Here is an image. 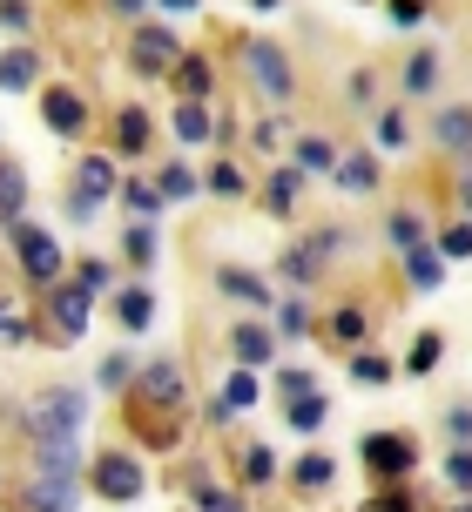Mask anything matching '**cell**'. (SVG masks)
Instances as JSON below:
<instances>
[{
	"label": "cell",
	"instance_id": "cell-52",
	"mask_svg": "<svg viewBox=\"0 0 472 512\" xmlns=\"http://www.w3.org/2000/svg\"><path fill=\"white\" fill-rule=\"evenodd\" d=\"M459 196H466V209H472V176H466V182H459Z\"/></svg>",
	"mask_w": 472,
	"mask_h": 512
},
{
	"label": "cell",
	"instance_id": "cell-49",
	"mask_svg": "<svg viewBox=\"0 0 472 512\" xmlns=\"http://www.w3.org/2000/svg\"><path fill=\"white\" fill-rule=\"evenodd\" d=\"M385 14H392L398 27H412V21H419V14H425V7H419V0H385Z\"/></svg>",
	"mask_w": 472,
	"mask_h": 512
},
{
	"label": "cell",
	"instance_id": "cell-31",
	"mask_svg": "<svg viewBox=\"0 0 472 512\" xmlns=\"http://www.w3.org/2000/svg\"><path fill=\"white\" fill-rule=\"evenodd\" d=\"M405 142H412V122H405L398 108H385V115H378V149H385V155H398Z\"/></svg>",
	"mask_w": 472,
	"mask_h": 512
},
{
	"label": "cell",
	"instance_id": "cell-20",
	"mask_svg": "<svg viewBox=\"0 0 472 512\" xmlns=\"http://www.w3.org/2000/svg\"><path fill=\"white\" fill-rule=\"evenodd\" d=\"M115 317H122V331H149L156 297H149V290H122V297H115Z\"/></svg>",
	"mask_w": 472,
	"mask_h": 512
},
{
	"label": "cell",
	"instance_id": "cell-15",
	"mask_svg": "<svg viewBox=\"0 0 472 512\" xmlns=\"http://www.w3.org/2000/svg\"><path fill=\"white\" fill-rule=\"evenodd\" d=\"M230 351H236V364H243V371H257V364H270V331H263V324H236V331H230Z\"/></svg>",
	"mask_w": 472,
	"mask_h": 512
},
{
	"label": "cell",
	"instance_id": "cell-23",
	"mask_svg": "<svg viewBox=\"0 0 472 512\" xmlns=\"http://www.w3.org/2000/svg\"><path fill=\"white\" fill-rule=\"evenodd\" d=\"M331 472H338V465L324 459V452H304V459L290 465V479H297L304 492H324V486H331Z\"/></svg>",
	"mask_w": 472,
	"mask_h": 512
},
{
	"label": "cell",
	"instance_id": "cell-6",
	"mask_svg": "<svg viewBox=\"0 0 472 512\" xmlns=\"http://www.w3.org/2000/svg\"><path fill=\"white\" fill-rule=\"evenodd\" d=\"M142 465L129 459V452H108V459H95V492H102L108 506H129V499H142Z\"/></svg>",
	"mask_w": 472,
	"mask_h": 512
},
{
	"label": "cell",
	"instance_id": "cell-27",
	"mask_svg": "<svg viewBox=\"0 0 472 512\" xmlns=\"http://www.w3.org/2000/svg\"><path fill=\"white\" fill-rule=\"evenodd\" d=\"M432 81H439V54H412L405 61V95H432Z\"/></svg>",
	"mask_w": 472,
	"mask_h": 512
},
{
	"label": "cell",
	"instance_id": "cell-56",
	"mask_svg": "<svg viewBox=\"0 0 472 512\" xmlns=\"http://www.w3.org/2000/svg\"><path fill=\"white\" fill-rule=\"evenodd\" d=\"M459 512H472V506H459Z\"/></svg>",
	"mask_w": 472,
	"mask_h": 512
},
{
	"label": "cell",
	"instance_id": "cell-11",
	"mask_svg": "<svg viewBox=\"0 0 472 512\" xmlns=\"http://www.w3.org/2000/svg\"><path fill=\"white\" fill-rule=\"evenodd\" d=\"M21 209H27V169H21V162H0V223L14 230Z\"/></svg>",
	"mask_w": 472,
	"mask_h": 512
},
{
	"label": "cell",
	"instance_id": "cell-4",
	"mask_svg": "<svg viewBox=\"0 0 472 512\" xmlns=\"http://www.w3.org/2000/svg\"><path fill=\"white\" fill-rule=\"evenodd\" d=\"M129 61L142 75H169L176 61H183V34H169V27H135L129 34Z\"/></svg>",
	"mask_w": 472,
	"mask_h": 512
},
{
	"label": "cell",
	"instance_id": "cell-12",
	"mask_svg": "<svg viewBox=\"0 0 472 512\" xmlns=\"http://www.w3.org/2000/svg\"><path fill=\"white\" fill-rule=\"evenodd\" d=\"M216 283H223V297H236V304H270V283H263L257 270H236V263H223V270H216Z\"/></svg>",
	"mask_w": 472,
	"mask_h": 512
},
{
	"label": "cell",
	"instance_id": "cell-46",
	"mask_svg": "<svg viewBox=\"0 0 472 512\" xmlns=\"http://www.w3.org/2000/svg\"><path fill=\"white\" fill-rule=\"evenodd\" d=\"M311 391H317L311 371H284V378H277V398H284V405H290V398H311Z\"/></svg>",
	"mask_w": 472,
	"mask_h": 512
},
{
	"label": "cell",
	"instance_id": "cell-14",
	"mask_svg": "<svg viewBox=\"0 0 472 512\" xmlns=\"http://www.w3.org/2000/svg\"><path fill=\"white\" fill-rule=\"evenodd\" d=\"M331 176H338V189H351V196H371V189H378V162H371V155H338V169H331Z\"/></svg>",
	"mask_w": 472,
	"mask_h": 512
},
{
	"label": "cell",
	"instance_id": "cell-29",
	"mask_svg": "<svg viewBox=\"0 0 472 512\" xmlns=\"http://www.w3.org/2000/svg\"><path fill=\"white\" fill-rule=\"evenodd\" d=\"M156 189H162V203H189V196H196V189H203V182L189 176L183 162H169V169H162V182H156Z\"/></svg>",
	"mask_w": 472,
	"mask_h": 512
},
{
	"label": "cell",
	"instance_id": "cell-30",
	"mask_svg": "<svg viewBox=\"0 0 472 512\" xmlns=\"http://www.w3.org/2000/svg\"><path fill=\"white\" fill-rule=\"evenodd\" d=\"M115 142H122V149H149V115H142V108H122V122H115Z\"/></svg>",
	"mask_w": 472,
	"mask_h": 512
},
{
	"label": "cell",
	"instance_id": "cell-8",
	"mask_svg": "<svg viewBox=\"0 0 472 512\" xmlns=\"http://www.w3.org/2000/svg\"><path fill=\"white\" fill-rule=\"evenodd\" d=\"M365 465L378 472V479H405V472H412V438L371 432V438H365Z\"/></svg>",
	"mask_w": 472,
	"mask_h": 512
},
{
	"label": "cell",
	"instance_id": "cell-32",
	"mask_svg": "<svg viewBox=\"0 0 472 512\" xmlns=\"http://www.w3.org/2000/svg\"><path fill=\"white\" fill-rule=\"evenodd\" d=\"M405 270H412L419 290H432V283L446 277V256H439V250H412V256H405Z\"/></svg>",
	"mask_w": 472,
	"mask_h": 512
},
{
	"label": "cell",
	"instance_id": "cell-26",
	"mask_svg": "<svg viewBox=\"0 0 472 512\" xmlns=\"http://www.w3.org/2000/svg\"><path fill=\"white\" fill-rule=\"evenodd\" d=\"M324 411H331V405H324V391H311V398H290L284 418L297 425V432H317V425H324Z\"/></svg>",
	"mask_w": 472,
	"mask_h": 512
},
{
	"label": "cell",
	"instance_id": "cell-36",
	"mask_svg": "<svg viewBox=\"0 0 472 512\" xmlns=\"http://www.w3.org/2000/svg\"><path fill=\"white\" fill-rule=\"evenodd\" d=\"M196 512H250L236 492H216V486H196Z\"/></svg>",
	"mask_w": 472,
	"mask_h": 512
},
{
	"label": "cell",
	"instance_id": "cell-34",
	"mask_svg": "<svg viewBox=\"0 0 472 512\" xmlns=\"http://www.w3.org/2000/svg\"><path fill=\"white\" fill-rule=\"evenodd\" d=\"M203 189H216V196H230V203H236V196H243V169H236V162H216L210 176H203Z\"/></svg>",
	"mask_w": 472,
	"mask_h": 512
},
{
	"label": "cell",
	"instance_id": "cell-38",
	"mask_svg": "<svg viewBox=\"0 0 472 512\" xmlns=\"http://www.w3.org/2000/svg\"><path fill=\"white\" fill-rule=\"evenodd\" d=\"M277 331H284V337H304V331H311V310L297 304V297H290V304H277Z\"/></svg>",
	"mask_w": 472,
	"mask_h": 512
},
{
	"label": "cell",
	"instance_id": "cell-41",
	"mask_svg": "<svg viewBox=\"0 0 472 512\" xmlns=\"http://www.w3.org/2000/svg\"><path fill=\"white\" fill-rule=\"evenodd\" d=\"M351 378H358V384H385V378H392V364L371 358V351H358V358H351Z\"/></svg>",
	"mask_w": 472,
	"mask_h": 512
},
{
	"label": "cell",
	"instance_id": "cell-5",
	"mask_svg": "<svg viewBox=\"0 0 472 512\" xmlns=\"http://www.w3.org/2000/svg\"><path fill=\"white\" fill-rule=\"evenodd\" d=\"M14 256H21V270L34 283H54L61 277V243L48 230H34V223H14Z\"/></svg>",
	"mask_w": 472,
	"mask_h": 512
},
{
	"label": "cell",
	"instance_id": "cell-53",
	"mask_svg": "<svg viewBox=\"0 0 472 512\" xmlns=\"http://www.w3.org/2000/svg\"><path fill=\"white\" fill-rule=\"evenodd\" d=\"M162 7H183V14H189V7H196V0H162Z\"/></svg>",
	"mask_w": 472,
	"mask_h": 512
},
{
	"label": "cell",
	"instance_id": "cell-55",
	"mask_svg": "<svg viewBox=\"0 0 472 512\" xmlns=\"http://www.w3.org/2000/svg\"><path fill=\"white\" fill-rule=\"evenodd\" d=\"M257 7H284V0H257Z\"/></svg>",
	"mask_w": 472,
	"mask_h": 512
},
{
	"label": "cell",
	"instance_id": "cell-2",
	"mask_svg": "<svg viewBox=\"0 0 472 512\" xmlns=\"http://www.w3.org/2000/svg\"><path fill=\"white\" fill-rule=\"evenodd\" d=\"M108 196H122L115 162H108V155H81V162H75V196H68V216H75V223H88Z\"/></svg>",
	"mask_w": 472,
	"mask_h": 512
},
{
	"label": "cell",
	"instance_id": "cell-18",
	"mask_svg": "<svg viewBox=\"0 0 472 512\" xmlns=\"http://www.w3.org/2000/svg\"><path fill=\"white\" fill-rule=\"evenodd\" d=\"M81 465V445H34V472L41 479H75Z\"/></svg>",
	"mask_w": 472,
	"mask_h": 512
},
{
	"label": "cell",
	"instance_id": "cell-9",
	"mask_svg": "<svg viewBox=\"0 0 472 512\" xmlns=\"http://www.w3.org/2000/svg\"><path fill=\"white\" fill-rule=\"evenodd\" d=\"M135 391L149 398V405H183V364L176 358H156L135 371Z\"/></svg>",
	"mask_w": 472,
	"mask_h": 512
},
{
	"label": "cell",
	"instance_id": "cell-42",
	"mask_svg": "<svg viewBox=\"0 0 472 512\" xmlns=\"http://www.w3.org/2000/svg\"><path fill=\"white\" fill-rule=\"evenodd\" d=\"M446 479L459 492H472V445H459V452H446Z\"/></svg>",
	"mask_w": 472,
	"mask_h": 512
},
{
	"label": "cell",
	"instance_id": "cell-22",
	"mask_svg": "<svg viewBox=\"0 0 472 512\" xmlns=\"http://www.w3.org/2000/svg\"><path fill=\"white\" fill-rule=\"evenodd\" d=\"M210 108L203 102H176V142H210Z\"/></svg>",
	"mask_w": 472,
	"mask_h": 512
},
{
	"label": "cell",
	"instance_id": "cell-54",
	"mask_svg": "<svg viewBox=\"0 0 472 512\" xmlns=\"http://www.w3.org/2000/svg\"><path fill=\"white\" fill-rule=\"evenodd\" d=\"M115 7H122V14H135V7H142V0H115Z\"/></svg>",
	"mask_w": 472,
	"mask_h": 512
},
{
	"label": "cell",
	"instance_id": "cell-37",
	"mask_svg": "<svg viewBox=\"0 0 472 512\" xmlns=\"http://www.w3.org/2000/svg\"><path fill=\"white\" fill-rule=\"evenodd\" d=\"M439 256H446V263H459V256H472V223H452V230L439 236Z\"/></svg>",
	"mask_w": 472,
	"mask_h": 512
},
{
	"label": "cell",
	"instance_id": "cell-10",
	"mask_svg": "<svg viewBox=\"0 0 472 512\" xmlns=\"http://www.w3.org/2000/svg\"><path fill=\"white\" fill-rule=\"evenodd\" d=\"M75 479H41V472H34V479H27L21 486V506L27 512H75Z\"/></svg>",
	"mask_w": 472,
	"mask_h": 512
},
{
	"label": "cell",
	"instance_id": "cell-28",
	"mask_svg": "<svg viewBox=\"0 0 472 512\" xmlns=\"http://www.w3.org/2000/svg\"><path fill=\"white\" fill-rule=\"evenodd\" d=\"M297 169H338L331 135H304V142H297Z\"/></svg>",
	"mask_w": 472,
	"mask_h": 512
},
{
	"label": "cell",
	"instance_id": "cell-45",
	"mask_svg": "<svg viewBox=\"0 0 472 512\" xmlns=\"http://www.w3.org/2000/svg\"><path fill=\"white\" fill-rule=\"evenodd\" d=\"M0 337H7V344H27V317L7 304V297H0Z\"/></svg>",
	"mask_w": 472,
	"mask_h": 512
},
{
	"label": "cell",
	"instance_id": "cell-51",
	"mask_svg": "<svg viewBox=\"0 0 472 512\" xmlns=\"http://www.w3.org/2000/svg\"><path fill=\"white\" fill-rule=\"evenodd\" d=\"M371 512H405V499H378V506H371Z\"/></svg>",
	"mask_w": 472,
	"mask_h": 512
},
{
	"label": "cell",
	"instance_id": "cell-35",
	"mask_svg": "<svg viewBox=\"0 0 472 512\" xmlns=\"http://www.w3.org/2000/svg\"><path fill=\"white\" fill-rule=\"evenodd\" d=\"M243 479H250V486H270V479H277V459H270L263 445H250V452H243Z\"/></svg>",
	"mask_w": 472,
	"mask_h": 512
},
{
	"label": "cell",
	"instance_id": "cell-3",
	"mask_svg": "<svg viewBox=\"0 0 472 512\" xmlns=\"http://www.w3.org/2000/svg\"><path fill=\"white\" fill-rule=\"evenodd\" d=\"M243 61H250V75H257V88H263V102H290V88H297V75H290V54L277 48V41H250L243 48Z\"/></svg>",
	"mask_w": 472,
	"mask_h": 512
},
{
	"label": "cell",
	"instance_id": "cell-16",
	"mask_svg": "<svg viewBox=\"0 0 472 512\" xmlns=\"http://www.w3.org/2000/svg\"><path fill=\"white\" fill-rule=\"evenodd\" d=\"M169 81H176L183 102H203V95H210V61H203V54H183V61L169 68Z\"/></svg>",
	"mask_w": 472,
	"mask_h": 512
},
{
	"label": "cell",
	"instance_id": "cell-1",
	"mask_svg": "<svg viewBox=\"0 0 472 512\" xmlns=\"http://www.w3.org/2000/svg\"><path fill=\"white\" fill-rule=\"evenodd\" d=\"M81 391L75 384H48V391H34L21 411V425L34 445H81Z\"/></svg>",
	"mask_w": 472,
	"mask_h": 512
},
{
	"label": "cell",
	"instance_id": "cell-39",
	"mask_svg": "<svg viewBox=\"0 0 472 512\" xmlns=\"http://www.w3.org/2000/svg\"><path fill=\"white\" fill-rule=\"evenodd\" d=\"M432 364H439V337L425 331L419 344H412V358H405V371H412V378H425V371H432Z\"/></svg>",
	"mask_w": 472,
	"mask_h": 512
},
{
	"label": "cell",
	"instance_id": "cell-19",
	"mask_svg": "<svg viewBox=\"0 0 472 512\" xmlns=\"http://www.w3.org/2000/svg\"><path fill=\"white\" fill-rule=\"evenodd\" d=\"M54 324H61V331H88V290H81V283H75V290H54Z\"/></svg>",
	"mask_w": 472,
	"mask_h": 512
},
{
	"label": "cell",
	"instance_id": "cell-24",
	"mask_svg": "<svg viewBox=\"0 0 472 512\" xmlns=\"http://www.w3.org/2000/svg\"><path fill=\"white\" fill-rule=\"evenodd\" d=\"M439 142L459 149V155L472 149V108H446V115H439Z\"/></svg>",
	"mask_w": 472,
	"mask_h": 512
},
{
	"label": "cell",
	"instance_id": "cell-13",
	"mask_svg": "<svg viewBox=\"0 0 472 512\" xmlns=\"http://www.w3.org/2000/svg\"><path fill=\"white\" fill-rule=\"evenodd\" d=\"M257 391H263V384H257V371H243V364H236L230 378H223V398H216V418H230V411H250V405H257Z\"/></svg>",
	"mask_w": 472,
	"mask_h": 512
},
{
	"label": "cell",
	"instance_id": "cell-25",
	"mask_svg": "<svg viewBox=\"0 0 472 512\" xmlns=\"http://www.w3.org/2000/svg\"><path fill=\"white\" fill-rule=\"evenodd\" d=\"M385 236H392V243H398L405 256H412V250H425V223L412 216V209H398L392 223H385Z\"/></svg>",
	"mask_w": 472,
	"mask_h": 512
},
{
	"label": "cell",
	"instance_id": "cell-44",
	"mask_svg": "<svg viewBox=\"0 0 472 512\" xmlns=\"http://www.w3.org/2000/svg\"><path fill=\"white\" fill-rule=\"evenodd\" d=\"M0 27H7V34H27V27H34L27 0H0Z\"/></svg>",
	"mask_w": 472,
	"mask_h": 512
},
{
	"label": "cell",
	"instance_id": "cell-50",
	"mask_svg": "<svg viewBox=\"0 0 472 512\" xmlns=\"http://www.w3.org/2000/svg\"><path fill=\"white\" fill-rule=\"evenodd\" d=\"M102 384H108V391H122V384H129V364L108 358V364H102Z\"/></svg>",
	"mask_w": 472,
	"mask_h": 512
},
{
	"label": "cell",
	"instance_id": "cell-7",
	"mask_svg": "<svg viewBox=\"0 0 472 512\" xmlns=\"http://www.w3.org/2000/svg\"><path fill=\"white\" fill-rule=\"evenodd\" d=\"M41 122H48L61 142H75L81 128H88V102H81L75 88H48V95H41Z\"/></svg>",
	"mask_w": 472,
	"mask_h": 512
},
{
	"label": "cell",
	"instance_id": "cell-40",
	"mask_svg": "<svg viewBox=\"0 0 472 512\" xmlns=\"http://www.w3.org/2000/svg\"><path fill=\"white\" fill-rule=\"evenodd\" d=\"M277 270H284V277H297V283H311L317 270H324V263H317L311 250H284V263H277Z\"/></svg>",
	"mask_w": 472,
	"mask_h": 512
},
{
	"label": "cell",
	"instance_id": "cell-21",
	"mask_svg": "<svg viewBox=\"0 0 472 512\" xmlns=\"http://www.w3.org/2000/svg\"><path fill=\"white\" fill-rule=\"evenodd\" d=\"M297 196H304V169H277L263 203H270V216H290V203H297Z\"/></svg>",
	"mask_w": 472,
	"mask_h": 512
},
{
	"label": "cell",
	"instance_id": "cell-43",
	"mask_svg": "<svg viewBox=\"0 0 472 512\" xmlns=\"http://www.w3.org/2000/svg\"><path fill=\"white\" fill-rule=\"evenodd\" d=\"M331 337H338V344H358V337H365V310H338V317H331Z\"/></svg>",
	"mask_w": 472,
	"mask_h": 512
},
{
	"label": "cell",
	"instance_id": "cell-33",
	"mask_svg": "<svg viewBox=\"0 0 472 512\" xmlns=\"http://www.w3.org/2000/svg\"><path fill=\"white\" fill-rule=\"evenodd\" d=\"M122 203H129L135 216H162V189H156V182H129V189H122Z\"/></svg>",
	"mask_w": 472,
	"mask_h": 512
},
{
	"label": "cell",
	"instance_id": "cell-48",
	"mask_svg": "<svg viewBox=\"0 0 472 512\" xmlns=\"http://www.w3.org/2000/svg\"><path fill=\"white\" fill-rule=\"evenodd\" d=\"M446 432L459 438V445H472V411H466V405H459V411H446Z\"/></svg>",
	"mask_w": 472,
	"mask_h": 512
},
{
	"label": "cell",
	"instance_id": "cell-47",
	"mask_svg": "<svg viewBox=\"0 0 472 512\" xmlns=\"http://www.w3.org/2000/svg\"><path fill=\"white\" fill-rule=\"evenodd\" d=\"M122 250H129L135 263H156V230H129V236H122Z\"/></svg>",
	"mask_w": 472,
	"mask_h": 512
},
{
	"label": "cell",
	"instance_id": "cell-17",
	"mask_svg": "<svg viewBox=\"0 0 472 512\" xmlns=\"http://www.w3.org/2000/svg\"><path fill=\"white\" fill-rule=\"evenodd\" d=\"M34 75H41V61H34V48H7V54H0V88H7V95H21V88H34Z\"/></svg>",
	"mask_w": 472,
	"mask_h": 512
}]
</instances>
